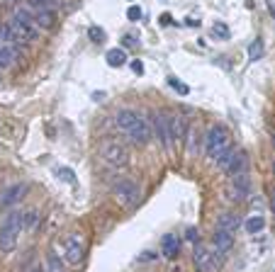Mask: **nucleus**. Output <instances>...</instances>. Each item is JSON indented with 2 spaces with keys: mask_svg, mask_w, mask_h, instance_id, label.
<instances>
[{
  "mask_svg": "<svg viewBox=\"0 0 275 272\" xmlns=\"http://www.w3.org/2000/svg\"><path fill=\"white\" fill-rule=\"evenodd\" d=\"M193 260H195V268L198 272H212L214 270V255H212V250H207L205 246H200V243H195V250H193Z\"/></svg>",
  "mask_w": 275,
  "mask_h": 272,
  "instance_id": "8",
  "label": "nucleus"
},
{
  "mask_svg": "<svg viewBox=\"0 0 275 272\" xmlns=\"http://www.w3.org/2000/svg\"><path fill=\"white\" fill-rule=\"evenodd\" d=\"M246 168H249V156H246L244 151H236V153H234V158H231V165L226 168V173H229V175H239V173H249Z\"/></svg>",
  "mask_w": 275,
  "mask_h": 272,
  "instance_id": "18",
  "label": "nucleus"
},
{
  "mask_svg": "<svg viewBox=\"0 0 275 272\" xmlns=\"http://www.w3.org/2000/svg\"><path fill=\"white\" fill-rule=\"evenodd\" d=\"M105 59H107V66L110 68H122L127 64V54H125V49H110L107 54H105Z\"/></svg>",
  "mask_w": 275,
  "mask_h": 272,
  "instance_id": "21",
  "label": "nucleus"
},
{
  "mask_svg": "<svg viewBox=\"0 0 275 272\" xmlns=\"http://www.w3.org/2000/svg\"><path fill=\"white\" fill-rule=\"evenodd\" d=\"M171 22H173V17H171L168 12H163V15H161V24H171Z\"/></svg>",
  "mask_w": 275,
  "mask_h": 272,
  "instance_id": "34",
  "label": "nucleus"
},
{
  "mask_svg": "<svg viewBox=\"0 0 275 272\" xmlns=\"http://www.w3.org/2000/svg\"><path fill=\"white\" fill-rule=\"evenodd\" d=\"M10 29L15 32V37L20 42H39V37H42V29L34 24V15H29L25 7L15 10V17L10 22Z\"/></svg>",
  "mask_w": 275,
  "mask_h": 272,
  "instance_id": "2",
  "label": "nucleus"
},
{
  "mask_svg": "<svg viewBox=\"0 0 275 272\" xmlns=\"http://www.w3.org/2000/svg\"><path fill=\"white\" fill-rule=\"evenodd\" d=\"M241 226V221H239V216L236 214H229V211H224V214H219V219H217V228H224V231H236Z\"/></svg>",
  "mask_w": 275,
  "mask_h": 272,
  "instance_id": "20",
  "label": "nucleus"
},
{
  "mask_svg": "<svg viewBox=\"0 0 275 272\" xmlns=\"http://www.w3.org/2000/svg\"><path fill=\"white\" fill-rule=\"evenodd\" d=\"M229 146V132L224 129V127H219V124H214L205 136V148H207V156L214 160V156L222 151V148H226Z\"/></svg>",
  "mask_w": 275,
  "mask_h": 272,
  "instance_id": "6",
  "label": "nucleus"
},
{
  "mask_svg": "<svg viewBox=\"0 0 275 272\" xmlns=\"http://www.w3.org/2000/svg\"><path fill=\"white\" fill-rule=\"evenodd\" d=\"M166 119H168V134H171V141L175 143L178 138H185V127H183V117H178V114H166Z\"/></svg>",
  "mask_w": 275,
  "mask_h": 272,
  "instance_id": "16",
  "label": "nucleus"
},
{
  "mask_svg": "<svg viewBox=\"0 0 275 272\" xmlns=\"http://www.w3.org/2000/svg\"><path fill=\"white\" fill-rule=\"evenodd\" d=\"M127 136H129V141H132V143L144 146V143H149V141H151V136H153V134H151V124H149V122L141 117L137 124H134V127L127 132Z\"/></svg>",
  "mask_w": 275,
  "mask_h": 272,
  "instance_id": "9",
  "label": "nucleus"
},
{
  "mask_svg": "<svg viewBox=\"0 0 275 272\" xmlns=\"http://www.w3.org/2000/svg\"><path fill=\"white\" fill-rule=\"evenodd\" d=\"M34 24L39 29H54L56 27V10H34Z\"/></svg>",
  "mask_w": 275,
  "mask_h": 272,
  "instance_id": "15",
  "label": "nucleus"
},
{
  "mask_svg": "<svg viewBox=\"0 0 275 272\" xmlns=\"http://www.w3.org/2000/svg\"><path fill=\"white\" fill-rule=\"evenodd\" d=\"M25 190H27V187H25L22 182H12L10 187H5V192L0 195V206H2V209L15 206V204L25 197Z\"/></svg>",
  "mask_w": 275,
  "mask_h": 272,
  "instance_id": "11",
  "label": "nucleus"
},
{
  "mask_svg": "<svg viewBox=\"0 0 275 272\" xmlns=\"http://www.w3.org/2000/svg\"><path fill=\"white\" fill-rule=\"evenodd\" d=\"M161 253H163V258H175L178 253H180V238L175 236V233H166L163 238H161Z\"/></svg>",
  "mask_w": 275,
  "mask_h": 272,
  "instance_id": "14",
  "label": "nucleus"
},
{
  "mask_svg": "<svg viewBox=\"0 0 275 272\" xmlns=\"http://www.w3.org/2000/svg\"><path fill=\"white\" fill-rule=\"evenodd\" d=\"M246 231L249 233H261L263 228H266V216H261V214H253L251 219H246Z\"/></svg>",
  "mask_w": 275,
  "mask_h": 272,
  "instance_id": "24",
  "label": "nucleus"
},
{
  "mask_svg": "<svg viewBox=\"0 0 275 272\" xmlns=\"http://www.w3.org/2000/svg\"><path fill=\"white\" fill-rule=\"evenodd\" d=\"M47 270L49 272H66V265L61 260V255L56 250H49L47 253Z\"/></svg>",
  "mask_w": 275,
  "mask_h": 272,
  "instance_id": "23",
  "label": "nucleus"
},
{
  "mask_svg": "<svg viewBox=\"0 0 275 272\" xmlns=\"http://www.w3.org/2000/svg\"><path fill=\"white\" fill-rule=\"evenodd\" d=\"M98 153L105 163H110L115 168H125L129 163V151L120 138H102L98 146Z\"/></svg>",
  "mask_w": 275,
  "mask_h": 272,
  "instance_id": "3",
  "label": "nucleus"
},
{
  "mask_svg": "<svg viewBox=\"0 0 275 272\" xmlns=\"http://www.w3.org/2000/svg\"><path fill=\"white\" fill-rule=\"evenodd\" d=\"M56 173H59V178H64L66 182H73V173H71V168H59Z\"/></svg>",
  "mask_w": 275,
  "mask_h": 272,
  "instance_id": "31",
  "label": "nucleus"
},
{
  "mask_svg": "<svg viewBox=\"0 0 275 272\" xmlns=\"http://www.w3.org/2000/svg\"><path fill=\"white\" fill-rule=\"evenodd\" d=\"M188 241L198 243V241H200V231H198V228H188Z\"/></svg>",
  "mask_w": 275,
  "mask_h": 272,
  "instance_id": "32",
  "label": "nucleus"
},
{
  "mask_svg": "<svg viewBox=\"0 0 275 272\" xmlns=\"http://www.w3.org/2000/svg\"><path fill=\"white\" fill-rule=\"evenodd\" d=\"M249 195H251V180H249V173L231 175V180H229V185H226V200L239 204V202H244Z\"/></svg>",
  "mask_w": 275,
  "mask_h": 272,
  "instance_id": "5",
  "label": "nucleus"
},
{
  "mask_svg": "<svg viewBox=\"0 0 275 272\" xmlns=\"http://www.w3.org/2000/svg\"><path fill=\"white\" fill-rule=\"evenodd\" d=\"M141 15H144V12H141L139 5H129V10H127V20H129V22H139Z\"/></svg>",
  "mask_w": 275,
  "mask_h": 272,
  "instance_id": "29",
  "label": "nucleus"
},
{
  "mask_svg": "<svg viewBox=\"0 0 275 272\" xmlns=\"http://www.w3.org/2000/svg\"><path fill=\"white\" fill-rule=\"evenodd\" d=\"M168 83H171V85H173L175 90H180L183 95H188V92H190V90H188V85H183V83H178L175 78H168Z\"/></svg>",
  "mask_w": 275,
  "mask_h": 272,
  "instance_id": "30",
  "label": "nucleus"
},
{
  "mask_svg": "<svg viewBox=\"0 0 275 272\" xmlns=\"http://www.w3.org/2000/svg\"><path fill=\"white\" fill-rule=\"evenodd\" d=\"M271 206H273V211H275V200H273V204H271Z\"/></svg>",
  "mask_w": 275,
  "mask_h": 272,
  "instance_id": "36",
  "label": "nucleus"
},
{
  "mask_svg": "<svg viewBox=\"0 0 275 272\" xmlns=\"http://www.w3.org/2000/svg\"><path fill=\"white\" fill-rule=\"evenodd\" d=\"M212 37L219 39V42H226V39L231 37V32H229V27H226L224 22H214V24H212Z\"/></svg>",
  "mask_w": 275,
  "mask_h": 272,
  "instance_id": "26",
  "label": "nucleus"
},
{
  "mask_svg": "<svg viewBox=\"0 0 275 272\" xmlns=\"http://www.w3.org/2000/svg\"><path fill=\"white\" fill-rule=\"evenodd\" d=\"M198 129H195V127H190V129H188V136H185V138H188V153H190V156H195V153H198V146H200V138H198Z\"/></svg>",
  "mask_w": 275,
  "mask_h": 272,
  "instance_id": "27",
  "label": "nucleus"
},
{
  "mask_svg": "<svg viewBox=\"0 0 275 272\" xmlns=\"http://www.w3.org/2000/svg\"><path fill=\"white\" fill-rule=\"evenodd\" d=\"M17 59V44H7L2 42L0 44V68H10Z\"/></svg>",
  "mask_w": 275,
  "mask_h": 272,
  "instance_id": "17",
  "label": "nucleus"
},
{
  "mask_svg": "<svg viewBox=\"0 0 275 272\" xmlns=\"http://www.w3.org/2000/svg\"><path fill=\"white\" fill-rule=\"evenodd\" d=\"M268 7H271V15L275 17V0H268Z\"/></svg>",
  "mask_w": 275,
  "mask_h": 272,
  "instance_id": "35",
  "label": "nucleus"
},
{
  "mask_svg": "<svg viewBox=\"0 0 275 272\" xmlns=\"http://www.w3.org/2000/svg\"><path fill=\"white\" fill-rule=\"evenodd\" d=\"M273 170H275V165H273Z\"/></svg>",
  "mask_w": 275,
  "mask_h": 272,
  "instance_id": "38",
  "label": "nucleus"
},
{
  "mask_svg": "<svg viewBox=\"0 0 275 272\" xmlns=\"http://www.w3.org/2000/svg\"><path fill=\"white\" fill-rule=\"evenodd\" d=\"M88 37H90L95 44H102V42H105V29H100L98 24H93V27L88 29Z\"/></svg>",
  "mask_w": 275,
  "mask_h": 272,
  "instance_id": "28",
  "label": "nucleus"
},
{
  "mask_svg": "<svg viewBox=\"0 0 275 272\" xmlns=\"http://www.w3.org/2000/svg\"><path fill=\"white\" fill-rule=\"evenodd\" d=\"M25 226V214L20 209H12L5 214L2 224H0V253H12L17 246V238L22 233Z\"/></svg>",
  "mask_w": 275,
  "mask_h": 272,
  "instance_id": "1",
  "label": "nucleus"
},
{
  "mask_svg": "<svg viewBox=\"0 0 275 272\" xmlns=\"http://www.w3.org/2000/svg\"><path fill=\"white\" fill-rule=\"evenodd\" d=\"M234 153H236V148L229 143L226 148H222V151L214 156V165H217L219 170H224V173H226V168L231 165V158H234Z\"/></svg>",
  "mask_w": 275,
  "mask_h": 272,
  "instance_id": "19",
  "label": "nucleus"
},
{
  "mask_svg": "<svg viewBox=\"0 0 275 272\" xmlns=\"http://www.w3.org/2000/svg\"><path fill=\"white\" fill-rule=\"evenodd\" d=\"M151 124H153V134H156V138L171 151L175 143L171 141V134H168V119H166V114H153Z\"/></svg>",
  "mask_w": 275,
  "mask_h": 272,
  "instance_id": "10",
  "label": "nucleus"
},
{
  "mask_svg": "<svg viewBox=\"0 0 275 272\" xmlns=\"http://www.w3.org/2000/svg\"><path fill=\"white\" fill-rule=\"evenodd\" d=\"M132 70H134L137 75H141V73H144V64H141V61H132Z\"/></svg>",
  "mask_w": 275,
  "mask_h": 272,
  "instance_id": "33",
  "label": "nucleus"
},
{
  "mask_svg": "<svg viewBox=\"0 0 275 272\" xmlns=\"http://www.w3.org/2000/svg\"><path fill=\"white\" fill-rule=\"evenodd\" d=\"M263 54H266V44H263L261 37H256V39L249 44V61H261Z\"/></svg>",
  "mask_w": 275,
  "mask_h": 272,
  "instance_id": "22",
  "label": "nucleus"
},
{
  "mask_svg": "<svg viewBox=\"0 0 275 272\" xmlns=\"http://www.w3.org/2000/svg\"><path fill=\"white\" fill-rule=\"evenodd\" d=\"M273 146H275V134H273Z\"/></svg>",
  "mask_w": 275,
  "mask_h": 272,
  "instance_id": "37",
  "label": "nucleus"
},
{
  "mask_svg": "<svg viewBox=\"0 0 275 272\" xmlns=\"http://www.w3.org/2000/svg\"><path fill=\"white\" fill-rule=\"evenodd\" d=\"M27 5L34 10H59L61 0H27Z\"/></svg>",
  "mask_w": 275,
  "mask_h": 272,
  "instance_id": "25",
  "label": "nucleus"
},
{
  "mask_svg": "<svg viewBox=\"0 0 275 272\" xmlns=\"http://www.w3.org/2000/svg\"><path fill=\"white\" fill-rule=\"evenodd\" d=\"M139 119H141V114L134 112V110H120V112L115 114V127H117L120 132H129Z\"/></svg>",
  "mask_w": 275,
  "mask_h": 272,
  "instance_id": "12",
  "label": "nucleus"
},
{
  "mask_svg": "<svg viewBox=\"0 0 275 272\" xmlns=\"http://www.w3.org/2000/svg\"><path fill=\"white\" fill-rule=\"evenodd\" d=\"M231 243H234V236H231V231L214 228V233H212V246H214V250H219V253H226V250L231 248Z\"/></svg>",
  "mask_w": 275,
  "mask_h": 272,
  "instance_id": "13",
  "label": "nucleus"
},
{
  "mask_svg": "<svg viewBox=\"0 0 275 272\" xmlns=\"http://www.w3.org/2000/svg\"><path fill=\"white\" fill-rule=\"evenodd\" d=\"M83 253H85V241H83V233L80 231H71L64 241V258L69 265H80L83 260Z\"/></svg>",
  "mask_w": 275,
  "mask_h": 272,
  "instance_id": "4",
  "label": "nucleus"
},
{
  "mask_svg": "<svg viewBox=\"0 0 275 272\" xmlns=\"http://www.w3.org/2000/svg\"><path fill=\"white\" fill-rule=\"evenodd\" d=\"M112 195L117 197V202L127 204V206H134L139 202V187L132 180H127V178H120L112 185Z\"/></svg>",
  "mask_w": 275,
  "mask_h": 272,
  "instance_id": "7",
  "label": "nucleus"
}]
</instances>
